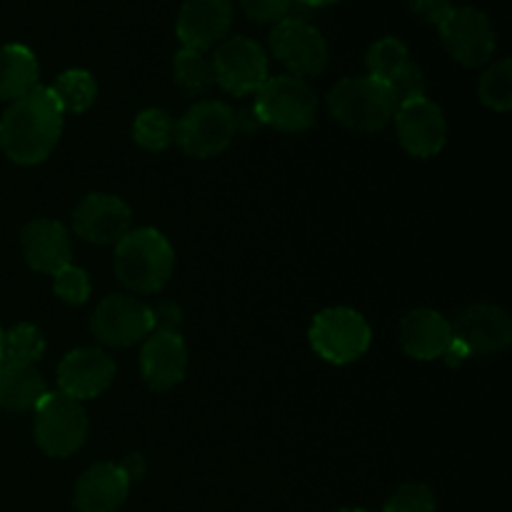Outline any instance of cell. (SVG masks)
<instances>
[{"label": "cell", "instance_id": "obj_1", "mask_svg": "<svg viewBox=\"0 0 512 512\" xmlns=\"http://www.w3.org/2000/svg\"><path fill=\"white\" fill-rule=\"evenodd\" d=\"M63 133V110L53 90L35 85L15 98L0 120V148L13 163L38 165L53 153Z\"/></svg>", "mask_w": 512, "mask_h": 512}, {"label": "cell", "instance_id": "obj_2", "mask_svg": "<svg viewBox=\"0 0 512 512\" xmlns=\"http://www.w3.org/2000/svg\"><path fill=\"white\" fill-rule=\"evenodd\" d=\"M113 268L120 283L133 293H160L175 268L173 245L155 228L128 230L115 243Z\"/></svg>", "mask_w": 512, "mask_h": 512}, {"label": "cell", "instance_id": "obj_3", "mask_svg": "<svg viewBox=\"0 0 512 512\" xmlns=\"http://www.w3.org/2000/svg\"><path fill=\"white\" fill-rule=\"evenodd\" d=\"M328 108L340 125L358 133H380L395 118L393 93L370 75L343 78L328 95Z\"/></svg>", "mask_w": 512, "mask_h": 512}, {"label": "cell", "instance_id": "obj_4", "mask_svg": "<svg viewBox=\"0 0 512 512\" xmlns=\"http://www.w3.org/2000/svg\"><path fill=\"white\" fill-rule=\"evenodd\" d=\"M253 113L260 125H270L283 133H303L313 128L318 115V98L303 78L275 75L260 85Z\"/></svg>", "mask_w": 512, "mask_h": 512}, {"label": "cell", "instance_id": "obj_5", "mask_svg": "<svg viewBox=\"0 0 512 512\" xmlns=\"http://www.w3.org/2000/svg\"><path fill=\"white\" fill-rule=\"evenodd\" d=\"M35 443L50 458H68L83 448L88 438V415L80 400L65 393H45L35 405Z\"/></svg>", "mask_w": 512, "mask_h": 512}, {"label": "cell", "instance_id": "obj_6", "mask_svg": "<svg viewBox=\"0 0 512 512\" xmlns=\"http://www.w3.org/2000/svg\"><path fill=\"white\" fill-rule=\"evenodd\" d=\"M373 343L368 320L353 308H328L315 315L310 325V345L333 365H348L363 358Z\"/></svg>", "mask_w": 512, "mask_h": 512}, {"label": "cell", "instance_id": "obj_7", "mask_svg": "<svg viewBox=\"0 0 512 512\" xmlns=\"http://www.w3.org/2000/svg\"><path fill=\"white\" fill-rule=\"evenodd\" d=\"M235 115L220 100H200L175 123L173 140L190 158H213L235 138Z\"/></svg>", "mask_w": 512, "mask_h": 512}, {"label": "cell", "instance_id": "obj_8", "mask_svg": "<svg viewBox=\"0 0 512 512\" xmlns=\"http://www.w3.org/2000/svg\"><path fill=\"white\" fill-rule=\"evenodd\" d=\"M438 30L450 58L458 60L465 68H480L488 63L498 45V35H495L490 18L473 5L450 10Z\"/></svg>", "mask_w": 512, "mask_h": 512}, {"label": "cell", "instance_id": "obj_9", "mask_svg": "<svg viewBox=\"0 0 512 512\" xmlns=\"http://www.w3.org/2000/svg\"><path fill=\"white\" fill-rule=\"evenodd\" d=\"M90 330L100 343L110 348H130L155 330L153 308L138 298L110 295L95 305Z\"/></svg>", "mask_w": 512, "mask_h": 512}, {"label": "cell", "instance_id": "obj_10", "mask_svg": "<svg viewBox=\"0 0 512 512\" xmlns=\"http://www.w3.org/2000/svg\"><path fill=\"white\" fill-rule=\"evenodd\" d=\"M270 48L295 78H315L328 68V43L323 33L300 18H283L275 23Z\"/></svg>", "mask_w": 512, "mask_h": 512}, {"label": "cell", "instance_id": "obj_11", "mask_svg": "<svg viewBox=\"0 0 512 512\" xmlns=\"http://www.w3.org/2000/svg\"><path fill=\"white\" fill-rule=\"evenodd\" d=\"M213 75L220 88L238 95V98L258 93L260 85L270 78L268 55L253 38L235 35V38L223 40L215 48Z\"/></svg>", "mask_w": 512, "mask_h": 512}, {"label": "cell", "instance_id": "obj_12", "mask_svg": "<svg viewBox=\"0 0 512 512\" xmlns=\"http://www.w3.org/2000/svg\"><path fill=\"white\" fill-rule=\"evenodd\" d=\"M393 120L400 143L415 158H433L445 148V138H448L445 115L425 95L408 100V103H400Z\"/></svg>", "mask_w": 512, "mask_h": 512}, {"label": "cell", "instance_id": "obj_13", "mask_svg": "<svg viewBox=\"0 0 512 512\" xmlns=\"http://www.w3.org/2000/svg\"><path fill=\"white\" fill-rule=\"evenodd\" d=\"M453 340L468 355H495L512 343V320L498 305L475 303L450 325Z\"/></svg>", "mask_w": 512, "mask_h": 512}, {"label": "cell", "instance_id": "obj_14", "mask_svg": "<svg viewBox=\"0 0 512 512\" xmlns=\"http://www.w3.org/2000/svg\"><path fill=\"white\" fill-rule=\"evenodd\" d=\"M133 223V210L118 195L90 193L73 213V228L83 240L95 245H115Z\"/></svg>", "mask_w": 512, "mask_h": 512}, {"label": "cell", "instance_id": "obj_15", "mask_svg": "<svg viewBox=\"0 0 512 512\" xmlns=\"http://www.w3.org/2000/svg\"><path fill=\"white\" fill-rule=\"evenodd\" d=\"M230 25H233L230 0H185L178 13L175 33L183 48L205 53L223 43Z\"/></svg>", "mask_w": 512, "mask_h": 512}, {"label": "cell", "instance_id": "obj_16", "mask_svg": "<svg viewBox=\"0 0 512 512\" xmlns=\"http://www.w3.org/2000/svg\"><path fill=\"white\" fill-rule=\"evenodd\" d=\"M115 378V363L98 348H78L58 365L60 393L75 400H90L103 395Z\"/></svg>", "mask_w": 512, "mask_h": 512}, {"label": "cell", "instance_id": "obj_17", "mask_svg": "<svg viewBox=\"0 0 512 512\" xmlns=\"http://www.w3.org/2000/svg\"><path fill=\"white\" fill-rule=\"evenodd\" d=\"M188 370V348L180 333L153 330L140 353V373L155 393L175 388Z\"/></svg>", "mask_w": 512, "mask_h": 512}, {"label": "cell", "instance_id": "obj_18", "mask_svg": "<svg viewBox=\"0 0 512 512\" xmlns=\"http://www.w3.org/2000/svg\"><path fill=\"white\" fill-rule=\"evenodd\" d=\"M130 493V478L118 463H95L75 483L78 512H118Z\"/></svg>", "mask_w": 512, "mask_h": 512}, {"label": "cell", "instance_id": "obj_19", "mask_svg": "<svg viewBox=\"0 0 512 512\" xmlns=\"http://www.w3.org/2000/svg\"><path fill=\"white\" fill-rule=\"evenodd\" d=\"M398 340L400 348L410 358L438 360L448 350L450 340H453V330H450V323L438 310L418 308L403 318L398 330Z\"/></svg>", "mask_w": 512, "mask_h": 512}, {"label": "cell", "instance_id": "obj_20", "mask_svg": "<svg viewBox=\"0 0 512 512\" xmlns=\"http://www.w3.org/2000/svg\"><path fill=\"white\" fill-rule=\"evenodd\" d=\"M20 248H23L25 263L38 273H58L63 265L70 263V240L68 230L58 220H33L20 233Z\"/></svg>", "mask_w": 512, "mask_h": 512}, {"label": "cell", "instance_id": "obj_21", "mask_svg": "<svg viewBox=\"0 0 512 512\" xmlns=\"http://www.w3.org/2000/svg\"><path fill=\"white\" fill-rule=\"evenodd\" d=\"M45 393L48 385L38 365L0 358V408L13 413L33 410Z\"/></svg>", "mask_w": 512, "mask_h": 512}, {"label": "cell", "instance_id": "obj_22", "mask_svg": "<svg viewBox=\"0 0 512 512\" xmlns=\"http://www.w3.org/2000/svg\"><path fill=\"white\" fill-rule=\"evenodd\" d=\"M38 58L20 43L0 45V100H15L38 85Z\"/></svg>", "mask_w": 512, "mask_h": 512}, {"label": "cell", "instance_id": "obj_23", "mask_svg": "<svg viewBox=\"0 0 512 512\" xmlns=\"http://www.w3.org/2000/svg\"><path fill=\"white\" fill-rule=\"evenodd\" d=\"M50 90L63 113H85L95 103L98 83L88 70H65L55 78Z\"/></svg>", "mask_w": 512, "mask_h": 512}, {"label": "cell", "instance_id": "obj_24", "mask_svg": "<svg viewBox=\"0 0 512 512\" xmlns=\"http://www.w3.org/2000/svg\"><path fill=\"white\" fill-rule=\"evenodd\" d=\"M173 80L183 93L203 95L213 88V63L198 50L180 48L173 58Z\"/></svg>", "mask_w": 512, "mask_h": 512}, {"label": "cell", "instance_id": "obj_25", "mask_svg": "<svg viewBox=\"0 0 512 512\" xmlns=\"http://www.w3.org/2000/svg\"><path fill=\"white\" fill-rule=\"evenodd\" d=\"M173 135H175L173 118L160 108L143 110L133 123L135 143L145 150H153V153H160V150L168 148V145L173 143Z\"/></svg>", "mask_w": 512, "mask_h": 512}, {"label": "cell", "instance_id": "obj_26", "mask_svg": "<svg viewBox=\"0 0 512 512\" xmlns=\"http://www.w3.org/2000/svg\"><path fill=\"white\" fill-rule=\"evenodd\" d=\"M410 63V53L405 48V43H400L398 38H380L378 43H373L365 55V65L370 70V78L383 80L388 83L400 68Z\"/></svg>", "mask_w": 512, "mask_h": 512}, {"label": "cell", "instance_id": "obj_27", "mask_svg": "<svg viewBox=\"0 0 512 512\" xmlns=\"http://www.w3.org/2000/svg\"><path fill=\"white\" fill-rule=\"evenodd\" d=\"M480 100L490 110L508 113L512 108V63L508 58L490 65L480 78Z\"/></svg>", "mask_w": 512, "mask_h": 512}, {"label": "cell", "instance_id": "obj_28", "mask_svg": "<svg viewBox=\"0 0 512 512\" xmlns=\"http://www.w3.org/2000/svg\"><path fill=\"white\" fill-rule=\"evenodd\" d=\"M45 353V338L40 328L30 323L15 325L3 335V358L20 360V363H38Z\"/></svg>", "mask_w": 512, "mask_h": 512}, {"label": "cell", "instance_id": "obj_29", "mask_svg": "<svg viewBox=\"0 0 512 512\" xmlns=\"http://www.w3.org/2000/svg\"><path fill=\"white\" fill-rule=\"evenodd\" d=\"M53 290L63 303L83 305L90 298V278L83 268L68 263L53 273Z\"/></svg>", "mask_w": 512, "mask_h": 512}, {"label": "cell", "instance_id": "obj_30", "mask_svg": "<svg viewBox=\"0 0 512 512\" xmlns=\"http://www.w3.org/2000/svg\"><path fill=\"white\" fill-rule=\"evenodd\" d=\"M383 512H435V495L428 485H400L388 498Z\"/></svg>", "mask_w": 512, "mask_h": 512}, {"label": "cell", "instance_id": "obj_31", "mask_svg": "<svg viewBox=\"0 0 512 512\" xmlns=\"http://www.w3.org/2000/svg\"><path fill=\"white\" fill-rule=\"evenodd\" d=\"M385 85L390 88V93H393L395 103L398 105L408 103V100H415V98H423L425 95V75L413 60H410L405 68H400Z\"/></svg>", "mask_w": 512, "mask_h": 512}, {"label": "cell", "instance_id": "obj_32", "mask_svg": "<svg viewBox=\"0 0 512 512\" xmlns=\"http://www.w3.org/2000/svg\"><path fill=\"white\" fill-rule=\"evenodd\" d=\"M240 8L245 10L253 23H280L288 18L293 0H240Z\"/></svg>", "mask_w": 512, "mask_h": 512}, {"label": "cell", "instance_id": "obj_33", "mask_svg": "<svg viewBox=\"0 0 512 512\" xmlns=\"http://www.w3.org/2000/svg\"><path fill=\"white\" fill-rule=\"evenodd\" d=\"M408 5L410 13L418 15L428 25H440L455 8L453 0H408Z\"/></svg>", "mask_w": 512, "mask_h": 512}, {"label": "cell", "instance_id": "obj_34", "mask_svg": "<svg viewBox=\"0 0 512 512\" xmlns=\"http://www.w3.org/2000/svg\"><path fill=\"white\" fill-rule=\"evenodd\" d=\"M118 465L123 468V473L128 475L130 483H133V480H138V478H143L145 463H143V458H140V455H128V458H125L123 463H118Z\"/></svg>", "mask_w": 512, "mask_h": 512}, {"label": "cell", "instance_id": "obj_35", "mask_svg": "<svg viewBox=\"0 0 512 512\" xmlns=\"http://www.w3.org/2000/svg\"><path fill=\"white\" fill-rule=\"evenodd\" d=\"M300 3L310 5V8H325V5H335L340 3V0H300Z\"/></svg>", "mask_w": 512, "mask_h": 512}, {"label": "cell", "instance_id": "obj_36", "mask_svg": "<svg viewBox=\"0 0 512 512\" xmlns=\"http://www.w3.org/2000/svg\"><path fill=\"white\" fill-rule=\"evenodd\" d=\"M3 330H0V358H3Z\"/></svg>", "mask_w": 512, "mask_h": 512}, {"label": "cell", "instance_id": "obj_37", "mask_svg": "<svg viewBox=\"0 0 512 512\" xmlns=\"http://www.w3.org/2000/svg\"><path fill=\"white\" fill-rule=\"evenodd\" d=\"M338 512H368V510H358V508H345V510H338Z\"/></svg>", "mask_w": 512, "mask_h": 512}]
</instances>
